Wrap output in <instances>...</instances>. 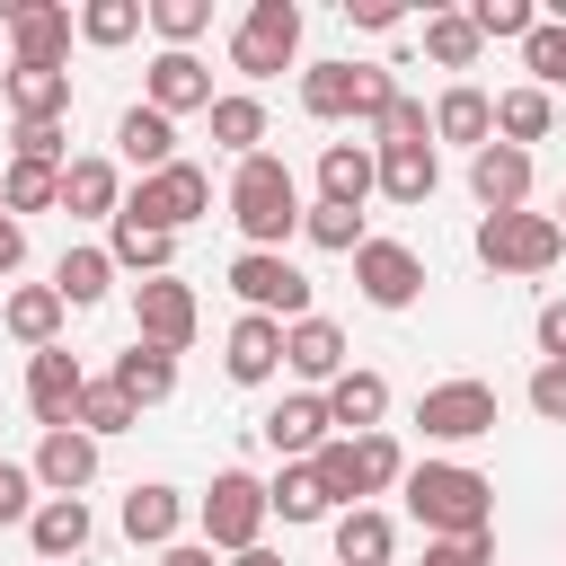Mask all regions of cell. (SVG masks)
<instances>
[{"mask_svg": "<svg viewBox=\"0 0 566 566\" xmlns=\"http://www.w3.org/2000/svg\"><path fill=\"white\" fill-rule=\"evenodd\" d=\"M398 486H407V513L424 522V539H478L495 522V478L469 460H424Z\"/></svg>", "mask_w": 566, "mask_h": 566, "instance_id": "cell-1", "label": "cell"}, {"mask_svg": "<svg viewBox=\"0 0 566 566\" xmlns=\"http://www.w3.org/2000/svg\"><path fill=\"white\" fill-rule=\"evenodd\" d=\"M230 221H239L248 248H274V256H283V239L301 230V186H292V168H283L274 150L239 159V177H230Z\"/></svg>", "mask_w": 566, "mask_h": 566, "instance_id": "cell-2", "label": "cell"}, {"mask_svg": "<svg viewBox=\"0 0 566 566\" xmlns=\"http://www.w3.org/2000/svg\"><path fill=\"white\" fill-rule=\"evenodd\" d=\"M301 106H310L318 124H345V115H354V124L380 133V115L398 106V80H389L380 62H310V71H301Z\"/></svg>", "mask_w": 566, "mask_h": 566, "instance_id": "cell-3", "label": "cell"}, {"mask_svg": "<svg viewBox=\"0 0 566 566\" xmlns=\"http://www.w3.org/2000/svg\"><path fill=\"white\" fill-rule=\"evenodd\" d=\"M557 256H566L557 212H486L478 221V265H495V274H548Z\"/></svg>", "mask_w": 566, "mask_h": 566, "instance_id": "cell-4", "label": "cell"}, {"mask_svg": "<svg viewBox=\"0 0 566 566\" xmlns=\"http://www.w3.org/2000/svg\"><path fill=\"white\" fill-rule=\"evenodd\" d=\"M318 478H327V495L354 513L363 495H380V486L407 478V451H398L389 433H336V442L318 451Z\"/></svg>", "mask_w": 566, "mask_h": 566, "instance_id": "cell-5", "label": "cell"}, {"mask_svg": "<svg viewBox=\"0 0 566 566\" xmlns=\"http://www.w3.org/2000/svg\"><path fill=\"white\" fill-rule=\"evenodd\" d=\"M265 478H248V469H221L212 486H203V548H221V557H248L256 548V531H265Z\"/></svg>", "mask_w": 566, "mask_h": 566, "instance_id": "cell-6", "label": "cell"}, {"mask_svg": "<svg viewBox=\"0 0 566 566\" xmlns=\"http://www.w3.org/2000/svg\"><path fill=\"white\" fill-rule=\"evenodd\" d=\"M230 292L248 301V310H265V318H310V274L292 265V256H274V248H239V265H230Z\"/></svg>", "mask_w": 566, "mask_h": 566, "instance_id": "cell-7", "label": "cell"}, {"mask_svg": "<svg viewBox=\"0 0 566 566\" xmlns=\"http://www.w3.org/2000/svg\"><path fill=\"white\" fill-rule=\"evenodd\" d=\"M292 53H301V9H292V0H256V9L239 18V35H230V62H239L248 80L292 71Z\"/></svg>", "mask_w": 566, "mask_h": 566, "instance_id": "cell-8", "label": "cell"}, {"mask_svg": "<svg viewBox=\"0 0 566 566\" xmlns=\"http://www.w3.org/2000/svg\"><path fill=\"white\" fill-rule=\"evenodd\" d=\"M124 212H133V221H150V230H186V221H203V212H212V177H203L195 159H177V168L142 177V186L124 195Z\"/></svg>", "mask_w": 566, "mask_h": 566, "instance_id": "cell-9", "label": "cell"}, {"mask_svg": "<svg viewBox=\"0 0 566 566\" xmlns=\"http://www.w3.org/2000/svg\"><path fill=\"white\" fill-rule=\"evenodd\" d=\"M416 424H424V442H478V433H495V389L486 380H433L416 398Z\"/></svg>", "mask_w": 566, "mask_h": 566, "instance_id": "cell-10", "label": "cell"}, {"mask_svg": "<svg viewBox=\"0 0 566 566\" xmlns=\"http://www.w3.org/2000/svg\"><path fill=\"white\" fill-rule=\"evenodd\" d=\"M354 283H363L371 310H407V301L424 292V256H416L407 239H363V248H354Z\"/></svg>", "mask_w": 566, "mask_h": 566, "instance_id": "cell-11", "label": "cell"}, {"mask_svg": "<svg viewBox=\"0 0 566 566\" xmlns=\"http://www.w3.org/2000/svg\"><path fill=\"white\" fill-rule=\"evenodd\" d=\"M256 433H265V451H274V460H318V451L336 442V424H327V398H318V389L274 398V407L256 416Z\"/></svg>", "mask_w": 566, "mask_h": 566, "instance_id": "cell-12", "label": "cell"}, {"mask_svg": "<svg viewBox=\"0 0 566 566\" xmlns=\"http://www.w3.org/2000/svg\"><path fill=\"white\" fill-rule=\"evenodd\" d=\"M133 327H142V345L186 354V345H195V283H177V274L133 283Z\"/></svg>", "mask_w": 566, "mask_h": 566, "instance_id": "cell-13", "label": "cell"}, {"mask_svg": "<svg viewBox=\"0 0 566 566\" xmlns=\"http://www.w3.org/2000/svg\"><path fill=\"white\" fill-rule=\"evenodd\" d=\"M80 398H88V371H80V354L44 345V354L27 363V407H35V424H44V433L80 424Z\"/></svg>", "mask_w": 566, "mask_h": 566, "instance_id": "cell-14", "label": "cell"}, {"mask_svg": "<svg viewBox=\"0 0 566 566\" xmlns=\"http://www.w3.org/2000/svg\"><path fill=\"white\" fill-rule=\"evenodd\" d=\"M469 195H478V212H531V150L486 142L469 159Z\"/></svg>", "mask_w": 566, "mask_h": 566, "instance_id": "cell-15", "label": "cell"}, {"mask_svg": "<svg viewBox=\"0 0 566 566\" xmlns=\"http://www.w3.org/2000/svg\"><path fill=\"white\" fill-rule=\"evenodd\" d=\"M221 371H230L239 389H265V380L283 371V318H265V310H248V318L230 327V345H221Z\"/></svg>", "mask_w": 566, "mask_h": 566, "instance_id": "cell-16", "label": "cell"}, {"mask_svg": "<svg viewBox=\"0 0 566 566\" xmlns=\"http://www.w3.org/2000/svg\"><path fill=\"white\" fill-rule=\"evenodd\" d=\"M71 35H80V18H71L62 0H27V9L9 18V44H18V62H35V71H62Z\"/></svg>", "mask_w": 566, "mask_h": 566, "instance_id": "cell-17", "label": "cell"}, {"mask_svg": "<svg viewBox=\"0 0 566 566\" xmlns=\"http://www.w3.org/2000/svg\"><path fill=\"white\" fill-rule=\"evenodd\" d=\"M88 495H44L35 504V522H27V539H35V566H71L80 548H88Z\"/></svg>", "mask_w": 566, "mask_h": 566, "instance_id": "cell-18", "label": "cell"}, {"mask_svg": "<svg viewBox=\"0 0 566 566\" xmlns=\"http://www.w3.org/2000/svg\"><path fill=\"white\" fill-rule=\"evenodd\" d=\"M363 195H380V150H363V142H327V150H318V203L363 212Z\"/></svg>", "mask_w": 566, "mask_h": 566, "instance_id": "cell-19", "label": "cell"}, {"mask_svg": "<svg viewBox=\"0 0 566 566\" xmlns=\"http://www.w3.org/2000/svg\"><path fill=\"white\" fill-rule=\"evenodd\" d=\"M62 318H71V301L53 292V283H18L9 301H0V327L27 345V354H44V345H62Z\"/></svg>", "mask_w": 566, "mask_h": 566, "instance_id": "cell-20", "label": "cell"}, {"mask_svg": "<svg viewBox=\"0 0 566 566\" xmlns=\"http://www.w3.org/2000/svg\"><path fill=\"white\" fill-rule=\"evenodd\" d=\"M283 363H292L301 380H345V371H354V363H345V327L318 318V310L283 327Z\"/></svg>", "mask_w": 566, "mask_h": 566, "instance_id": "cell-21", "label": "cell"}, {"mask_svg": "<svg viewBox=\"0 0 566 566\" xmlns=\"http://www.w3.org/2000/svg\"><path fill=\"white\" fill-rule=\"evenodd\" d=\"M88 478H97V433L62 424V433L35 442V486H44V495H80Z\"/></svg>", "mask_w": 566, "mask_h": 566, "instance_id": "cell-22", "label": "cell"}, {"mask_svg": "<svg viewBox=\"0 0 566 566\" xmlns=\"http://www.w3.org/2000/svg\"><path fill=\"white\" fill-rule=\"evenodd\" d=\"M177 522H186V495L177 486H159V478L124 486V539L133 548H177Z\"/></svg>", "mask_w": 566, "mask_h": 566, "instance_id": "cell-23", "label": "cell"}, {"mask_svg": "<svg viewBox=\"0 0 566 566\" xmlns=\"http://www.w3.org/2000/svg\"><path fill=\"white\" fill-rule=\"evenodd\" d=\"M142 106H159L168 124H177V115H195V106L212 115V71H203L195 53H159V62H150V97H142Z\"/></svg>", "mask_w": 566, "mask_h": 566, "instance_id": "cell-24", "label": "cell"}, {"mask_svg": "<svg viewBox=\"0 0 566 566\" xmlns=\"http://www.w3.org/2000/svg\"><path fill=\"white\" fill-rule=\"evenodd\" d=\"M0 97H9L18 124H62V115H71V71H35V62H18V71H0Z\"/></svg>", "mask_w": 566, "mask_h": 566, "instance_id": "cell-25", "label": "cell"}, {"mask_svg": "<svg viewBox=\"0 0 566 566\" xmlns=\"http://www.w3.org/2000/svg\"><path fill=\"white\" fill-rule=\"evenodd\" d=\"M115 150H124L142 177H159V168H177V124H168L159 106H124V115H115Z\"/></svg>", "mask_w": 566, "mask_h": 566, "instance_id": "cell-26", "label": "cell"}, {"mask_svg": "<svg viewBox=\"0 0 566 566\" xmlns=\"http://www.w3.org/2000/svg\"><path fill=\"white\" fill-rule=\"evenodd\" d=\"M318 398H327V424H336V433H380V416H389V380H380V371H345V380H327Z\"/></svg>", "mask_w": 566, "mask_h": 566, "instance_id": "cell-27", "label": "cell"}, {"mask_svg": "<svg viewBox=\"0 0 566 566\" xmlns=\"http://www.w3.org/2000/svg\"><path fill=\"white\" fill-rule=\"evenodd\" d=\"M433 142H469V159H478V150L495 142V97L469 88V80L442 88V106H433Z\"/></svg>", "mask_w": 566, "mask_h": 566, "instance_id": "cell-28", "label": "cell"}, {"mask_svg": "<svg viewBox=\"0 0 566 566\" xmlns=\"http://www.w3.org/2000/svg\"><path fill=\"white\" fill-rule=\"evenodd\" d=\"M433 186H442L433 142H389V150H380V195H389V203H407V212H416Z\"/></svg>", "mask_w": 566, "mask_h": 566, "instance_id": "cell-29", "label": "cell"}, {"mask_svg": "<svg viewBox=\"0 0 566 566\" xmlns=\"http://www.w3.org/2000/svg\"><path fill=\"white\" fill-rule=\"evenodd\" d=\"M62 212H80V221H115V212H124V177H115V159H71V168H62Z\"/></svg>", "mask_w": 566, "mask_h": 566, "instance_id": "cell-30", "label": "cell"}, {"mask_svg": "<svg viewBox=\"0 0 566 566\" xmlns=\"http://www.w3.org/2000/svg\"><path fill=\"white\" fill-rule=\"evenodd\" d=\"M106 380H115V389H124L133 407H159V398L177 389V354H168V345H142V336H133V345L115 354V371H106Z\"/></svg>", "mask_w": 566, "mask_h": 566, "instance_id": "cell-31", "label": "cell"}, {"mask_svg": "<svg viewBox=\"0 0 566 566\" xmlns=\"http://www.w3.org/2000/svg\"><path fill=\"white\" fill-rule=\"evenodd\" d=\"M389 548H398V522L380 504L336 513V566H389Z\"/></svg>", "mask_w": 566, "mask_h": 566, "instance_id": "cell-32", "label": "cell"}, {"mask_svg": "<svg viewBox=\"0 0 566 566\" xmlns=\"http://www.w3.org/2000/svg\"><path fill=\"white\" fill-rule=\"evenodd\" d=\"M106 256H115V265H133V274L150 283V274H168V256H177V230H150V221H133V212H115V230H106Z\"/></svg>", "mask_w": 566, "mask_h": 566, "instance_id": "cell-33", "label": "cell"}, {"mask_svg": "<svg viewBox=\"0 0 566 566\" xmlns=\"http://www.w3.org/2000/svg\"><path fill=\"white\" fill-rule=\"evenodd\" d=\"M265 504H274L283 522H327V513H336V495H327L318 460H283V478L265 486Z\"/></svg>", "mask_w": 566, "mask_h": 566, "instance_id": "cell-34", "label": "cell"}, {"mask_svg": "<svg viewBox=\"0 0 566 566\" xmlns=\"http://www.w3.org/2000/svg\"><path fill=\"white\" fill-rule=\"evenodd\" d=\"M548 124H557V106H548V88H539V80H531V88H504V97H495V142L531 150V142H548Z\"/></svg>", "mask_w": 566, "mask_h": 566, "instance_id": "cell-35", "label": "cell"}, {"mask_svg": "<svg viewBox=\"0 0 566 566\" xmlns=\"http://www.w3.org/2000/svg\"><path fill=\"white\" fill-rule=\"evenodd\" d=\"M106 283H115V256H106V248H62V265H53V292H62L71 310L106 301Z\"/></svg>", "mask_w": 566, "mask_h": 566, "instance_id": "cell-36", "label": "cell"}, {"mask_svg": "<svg viewBox=\"0 0 566 566\" xmlns=\"http://www.w3.org/2000/svg\"><path fill=\"white\" fill-rule=\"evenodd\" d=\"M478 44H486V35H478V18H469V9H433V18H424V53H433L442 71H469V62H478Z\"/></svg>", "mask_w": 566, "mask_h": 566, "instance_id": "cell-37", "label": "cell"}, {"mask_svg": "<svg viewBox=\"0 0 566 566\" xmlns=\"http://www.w3.org/2000/svg\"><path fill=\"white\" fill-rule=\"evenodd\" d=\"M0 203H9V212H62V168H44V159H9Z\"/></svg>", "mask_w": 566, "mask_h": 566, "instance_id": "cell-38", "label": "cell"}, {"mask_svg": "<svg viewBox=\"0 0 566 566\" xmlns=\"http://www.w3.org/2000/svg\"><path fill=\"white\" fill-rule=\"evenodd\" d=\"M212 142L221 150H239V159H256V142H265V106L239 88V97H212Z\"/></svg>", "mask_w": 566, "mask_h": 566, "instance_id": "cell-39", "label": "cell"}, {"mask_svg": "<svg viewBox=\"0 0 566 566\" xmlns=\"http://www.w3.org/2000/svg\"><path fill=\"white\" fill-rule=\"evenodd\" d=\"M133 424H142V407H133L115 380H88V398H80V433L106 442V433H133Z\"/></svg>", "mask_w": 566, "mask_h": 566, "instance_id": "cell-40", "label": "cell"}, {"mask_svg": "<svg viewBox=\"0 0 566 566\" xmlns=\"http://www.w3.org/2000/svg\"><path fill=\"white\" fill-rule=\"evenodd\" d=\"M142 18H150L142 0H88V9H80V35H88V44H133Z\"/></svg>", "mask_w": 566, "mask_h": 566, "instance_id": "cell-41", "label": "cell"}, {"mask_svg": "<svg viewBox=\"0 0 566 566\" xmlns=\"http://www.w3.org/2000/svg\"><path fill=\"white\" fill-rule=\"evenodd\" d=\"M301 230H310V248H327V256H354V248H363V212H345V203H310Z\"/></svg>", "mask_w": 566, "mask_h": 566, "instance_id": "cell-42", "label": "cell"}, {"mask_svg": "<svg viewBox=\"0 0 566 566\" xmlns=\"http://www.w3.org/2000/svg\"><path fill=\"white\" fill-rule=\"evenodd\" d=\"M150 27L168 35V53H186V44L212 27V0H150Z\"/></svg>", "mask_w": 566, "mask_h": 566, "instance_id": "cell-43", "label": "cell"}, {"mask_svg": "<svg viewBox=\"0 0 566 566\" xmlns=\"http://www.w3.org/2000/svg\"><path fill=\"white\" fill-rule=\"evenodd\" d=\"M522 62L539 71V88H566V27H557V18H539V27L522 35Z\"/></svg>", "mask_w": 566, "mask_h": 566, "instance_id": "cell-44", "label": "cell"}, {"mask_svg": "<svg viewBox=\"0 0 566 566\" xmlns=\"http://www.w3.org/2000/svg\"><path fill=\"white\" fill-rule=\"evenodd\" d=\"M469 18H478V35H486V44H495V35H513V44H522V35L539 27V9H531V0H478Z\"/></svg>", "mask_w": 566, "mask_h": 566, "instance_id": "cell-45", "label": "cell"}, {"mask_svg": "<svg viewBox=\"0 0 566 566\" xmlns=\"http://www.w3.org/2000/svg\"><path fill=\"white\" fill-rule=\"evenodd\" d=\"M531 416L539 424H566V363H539L531 371Z\"/></svg>", "mask_w": 566, "mask_h": 566, "instance_id": "cell-46", "label": "cell"}, {"mask_svg": "<svg viewBox=\"0 0 566 566\" xmlns=\"http://www.w3.org/2000/svg\"><path fill=\"white\" fill-rule=\"evenodd\" d=\"M424 566H495V531H478V539H424Z\"/></svg>", "mask_w": 566, "mask_h": 566, "instance_id": "cell-47", "label": "cell"}, {"mask_svg": "<svg viewBox=\"0 0 566 566\" xmlns=\"http://www.w3.org/2000/svg\"><path fill=\"white\" fill-rule=\"evenodd\" d=\"M0 522H35V469L0 460Z\"/></svg>", "mask_w": 566, "mask_h": 566, "instance_id": "cell-48", "label": "cell"}, {"mask_svg": "<svg viewBox=\"0 0 566 566\" xmlns=\"http://www.w3.org/2000/svg\"><path fill=\"white\" fill-rule=\"evenodd\" d=\"M389 142H433V115H424L416 97H398V106L380 115V150H389Z\"/></svg>", "mask_w": 566, "mask_h": 566, "instance_id": "cell-49", "label": "cell"}, {"mask_svg": "<svg viewBox=\"0 0 566 566\" xmlns=\"http://www.w3.org/2000/svg\"><path fill=\"white\" fill-rule=\"evenodd\" d=\"M18 159H44V168H71V142H62V124H18Z\"/></svg>", "mask_w": 566, "mask_h": 566, "instance_id": "cell-50", "label": "cell"}, {"mask_svg": "<svg viewBox=\"0 0 566 566\" xmlns=\"http://www.w3.org/2000/svg\"><path fill=\"white\" fill-rule=\"evenodd\" d=\"M539 363H566V301H539Z\"/></svg>", "mask_w": 566, "mask_h": 566, "instance_id": "cell-51", "label": "cell"}, {"mask_svg": "<svg viewBox=\"0 0 566 566\" xmlns=\"http://www.w3.org/2000/svg\"><path fill=\"white\" fill-rule=\"evenodd\" d=\"M27 265V230H18V212H0V274H18Z\"/></svg>", "mask_w": 566, "mask_h": 566, "instance_id": "cell-52", "label": "cell"}, {"mask_svg": "<svg viewBox=\"0 0 566 566\" xmlns=\"http://www.w3.org/2000/svg\"><path fill=\"white\" fill-rule=\"evenodd\" d=\"M159 566H212V548H186L177 539V548H159Z\"/></svg>", "mask_w": 566, "mask_h": 566, "instance_id": "cell-53", "label": "cell"}, {"mask_svg": "<svg viewBox=\"0 0 566 566\" xmlns=\"http://www.w3.org/2000/svg\"><path fill=\"white\" fill-rule=\"evenodd\" d=\"M230 566H283V557H274V548H248V557H230Z\"/></svg>", "mask_w": 566, "mask_h": 566, "instance_id": "cell-54", "label": "cell"}, {"mask_svg": "<svg viewBox=\"0 0 566 566\" xmlns=\"http://www.w3.org/2000/svg\"><path fill=\"white\" fill-rule=\"evenodd\" d=\"M557 230H566V203H557Z\"/></svg>", "mask_w": 566, "mask_h": 566, "instance_id": "cell-55", "label": "cell"}, {"mask_svg": "<svg viewBox=\"0 0 566 566\" xmlns=\"http://www.w3.org/2000/svg\"><path fill=\"white\" fill-rule=\"evenodd\" d=\"M0 212H9V203H0Z\"/></svg>", "mask_w": 566, "mask_h": 566, "instance_id": "cell-56", "label": "cell"}]
</instances>
